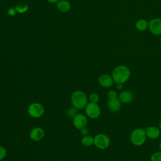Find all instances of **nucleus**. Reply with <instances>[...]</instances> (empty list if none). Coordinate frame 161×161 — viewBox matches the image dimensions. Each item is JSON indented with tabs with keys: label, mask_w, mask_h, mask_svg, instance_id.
Listing matches in <instances>:
<instances>
[{
	"label": "nucleus",
	"mask_w": 161,
	"mask_h": 161,
	"mask_svg": "<svg viewBox=\"0 0 161 161\" xmlns=\"http://www.w3.org/2000/svg\"><path fill=\"white\" fill-rule=\"evenodd\" d=\"M147 137L151 140H155L158 138L160 135V130L154 126H149L145 130Z\"/></svg>",
	"instance_id": "nucleus-11"
},
{
	"label": "nucleus",
	"mask_w": 161,
	"mask_h": 161,
	"mask_svg": "<svg viewBox=\"0 0 161 161\" xmlns=\"http://www.w3.org/2000/svg\"><path fill=\"white\" fill-rule=\"evenodd\" d=\"M131 75L130 69L126 65H118L112 72V77L114 83L123 84L126 82Z\"/></svg>",
	"instance_id": "nucleus-1"
},
{
	"label": "nucleus",
	"mask_w": 161,
	"mask_h": 161,
	"mask_svg": "<svg viewBox=\"0 0 161 161\" xmlns=\"http://www.w3.org/2000/svg\"><path fill=\"white\" fill-rule=\"evenodd\" d=\"M158 147H159V150H160V152H161V142H160V143H159Z\"/></svg>",
	"instance_id": "nucleus-27"
},
{
	"label": "nucleus",
	"mask_w": 161,
	"mask_h": 161,
	"mask_svg": "<svg viewBox=\"0 0 161 161\" xmlns=\"http://www.w3.org/2000/svg\"><path fill=\"white\" fill-rule=\"evenodd\" d=\"M81 143L85 147H90L94 145V137L89 135L83 136L82 138L81 139Z\"/></svg>",
	"instance_id": "nucleus-16"
},
{
	"label": "nucleus",
	"mask_w": 161,
	"mask_h": 161,
	"mask_svg": "<svg viewBox=\"0 0 161 161\" xmlns=\"http://www.w3.org/2000/svg\"><path fill=\"white\" fill-rule=\"evenodd\" d=\"M89 99L90 102L97 103L99 100V95L97 93L92 92L90 94Z\"/></svg>",
	"instance_id": "nucleus-20"
},
{
	"label": "nucleus",
	"mask_w": 161,
	"mask_h": 161,
	"mask_svg": "<svg viewBox=\"0 0 161 161\" xmlns=\"http://www.w3.org/2000/svg\"><path fill=\"white\" fill-rule=\"evenodd\" d=\"M110 144L109 136L104 133H99L94 137V145L99 149L104 150L107 148Z\"/></svg>",
	"instance_id": "nucleus-5"
},
{
	"label": "nucleus",
	"mask_w": 161,
	"mask_h": 161,
	"mask_svg": "<svg viewBox=\"0 0 161 161\" xmlns=\"http://www.w3.org/2000/svg\"><path fill=\"white\" fill-rule=\"evenodd\" d=\"M46 1L50 3H57L59 0H46Z\"/></svg>",
	"instance_id": "nucleus-26"
},
{
	"label": "nucleus",
	"mask_w": 161,
	"mask_h": 161,
	"mask_svg": "<svg viewBox=\"0 0 161 161\" xmlns=\"http://www.w3.org/2000/svg\"><path fill=\"white\" fill-rule=\"evenodd\" d=\"M14 8L18 13H24L28 11V5L23 3H19L15 5Z\"/></svg>",
	"instance_id": "nucleus-17"
},
{
	"label": "nucleus",
	"mask_w": 161,
	"mask_h": 161,
	"mask_svg": "<svg viewBox=\"0 0 161 161\" xmlns=\"http://www.w3.org/2000/svg\"><path fill=\"white\" fill-rule=\"evenodd\" d=\"M160 44H161V37H160Z\"/></svg>",
	"instance_id": "nucleus-29"
},
{
	"label": "nucleus",
	"mask_w": 161,
	"mask_h": 161,
	"mask_svg": "<svg viewBox=\"0 0 161 161\" xmlns=\"http://www.w3.org/2000/svg\"><path fill=\"white\" fill-rule=\"evenodd\" d=\"M77 109H76L75 107L73 106L72 107H70L67 111V114L70 118H74L75 116L78 113H77Z\"/></svg>",
	"instance_id": "nucleus-18"
},
{
	"label": "nucleus",
	"mask_w": 161,
	"mask_h": 161,
	"mask_svg": "<svg viewBox=\"0 0 161 161\" xmlns=\"http://www.w3.org/2000/svg\"><path fill=\"white\" fill-rule=\"evenodd\" d=\"M99 84L103 87H109L113 85L114 83L112 76L109 74H102L99 76L98 79Z\"/></svg>",
	"instance_id": "nucleus-10"
},
{
	"label": "nucleus",
	"mask_w": 161,
	"mask_h": 161,
	"mask_svg": "<svg viewBox=\"0 0 161 161\" xmlns=\"http://www.w3.org/2000/svg\"><path fill=\"white\" fill-rule=\"evenodd\" d=\"M16 13H17V12H16V9H15L14 7V8H9V9H8V14L10 16H14Z\"/></svg>",
	"instance_id": "nucleus-23"
},
{
	"label": "nucleus",
	"mask_w": 161,
	"mask_h": 161,
	"mask_svg": "<svg viewBox=\"0 0 161 161\" xmlns=\"http://www.w3.org/2000/svg\"><path fill=\"white\" fill-rule=\"evenodd\" d=\"M89 130L86 127L80 130V133L83 136L88 135H89Z\"/></svg>",
	"instance_id": "nucleus-24"
},
{
	"label": "nucleus",
	"mask_w": 161,
	"mask_h": 161,
	"mask_svg": "<svg viewBox=\"0 0 161 161\" xmlns=\"http://www.w3.org/2000/svg\"><path fill=\"white\" fill-rule=\"evenodd\" d=\"M135 26L138 31H144L148 27V23L144 19H140L136 22Z\"/></svg>",
	"instance_id": "nucleus-15"
},
{
	"label": "nucleus",
	"mask_w": 161,
	"mask_h": 161,
	"mask_svg": "<svg viewBox=\"0 0 161 161\" xmlns=\"http://www.w3.org/2000/svg\"><path fill=\"white\" fill-rule=\"evenodd\" d=\"M150 161H161V152L153 153L150 157Z\"/></svg>",
	"instance_id": "nucleus-19"
},
{
	"label": "nucleus",
	"mask_w": 161,
	"mask_h": 161,
	"mask_svg": "<svg viewBox=\"0 0 161 161\" xmlns=\"http://www.w3.org/2000/svg\"><path fill=\"white\" fill-rule=\"evenodd\" d=\"M6 156V149L4 147L0 145V161L3 160Z\"/></svg>",
	"instance_id": "nucleus-22"
},
{
	"label": "nucleus",
	"mask_w": 161,
	"mask_h": 161,
	"mask_svg": "<svg viewBox=\"0 0 161 161\" xmlns=\"http://www.w3.org/2000/svg\"><path fill=\"white\" fill-rule=\"evenodd\" d=\"M123 84H121V83H118V84H116V87H117L118 89L120 90V89H123Z\"/></svg>",
	"instance_id": "nucleus-25"
},
{
	"label": "nucleus",
	"mask_w": 161,
	"mask_h": 161,
	"mask_svg": "<svg viewBox=\"0 0 161 161\" xmlns=\"http://www.w3.org/2000/svg\"><path fill=\"white\" fill-rule=\"evenodd\" d=\"M107 96H108V98L109 99V100H111V99H116L118 94L115 91L109 90L107 93Z\"/></svg>",
	"instance_id": "nucleus-21"
},
{
	"label": "nucleus",
	"mask_w": 161,
	"mask_h": 161,
	"mask_svg": "<svg viewBox=\"0 0 161 161\" xmlns=\"http://www.w3.org/2000/svg\"><path fill=\"white\" fill-rule=\"evenodd\" d=\"M45 136V131L41 127H35L30 132V138L31 140L38 142L42 140Z\"/></svg>",
	"instance_id": "nucleus-9"
},
{
	"label": "nucleus",
	"mask_w": 161,
	"mask_h": 161,
	"mask_svg": "<svg viewBox=\"0 0 161 161\" xmlns=\"http://www.w3.org/2000/svg\"><path fill=\"white\" fill-rule=\"evenodd\" d=\"M159 129H160V131H161V121H160V123H159Z\"/></svg>",
	"instance_id": "nucleus-28"
},
{
	"label": "nucleus",
	"mask_w": 161,
	"mask_h": 161,
	"mask_svg": "<svg viewBox=\"0 0 161 161\" xmlns=\"http://www.w3.org/2000/svg\"><path fill=\"white\" fill-rule=\"evenodd\" d=\"M56 6L57 9L63 13H66L70 11L71 6L70 3L66 0H59L57 3Z\"/></svg>",
	"instance_id": "nucleus-14"
},
{
	"label": "nucleus",
	"mask_w": 161,
	"mask_h": 161,
	"mask_svg": "<svg viewBox=\"0 0 161 161\" xmlns=\"http://www.w3.org/2000/svg\"><path fill=\"white\" fill-rule=\"evenodd\" d=\"M107 106L110 111L116 112L120 109L121 107V102L120 101L119 98L109 100L107 103Z\"/></svg>",
	"instance_id": "nucleus-13"
},
{
	"label": "nucleus",
	"mask_w": 161,
	"mask_h": 161,
	"mask_svg": "<svg viewBox=\"0 0 161 161\" xmlns=\"http://www.w3.org/2000/svg\"><path fill=\"white\" fill-rule=\"evenodd\" d=\"M119 99L120 101L125 104H128L132 102L134 98V95L132 92L130 91H122L119 95Z\"/></svg>",
	"instance_id": "nucleus-12"
},
{
	"label": "nucleus",
	"mask_w": 161,
	"mask_h": 161,
	"mask_svg": "<svg viewBox=\"0 0 161 161\" xmlns=\"http://www.w3.org/2000/svg\"><path fill=\"white\" fill-rule=\"evenodd\" d=\"M70 101L72 106L79 110L85 108L87 104L88 98L84 92L78 90L72 92Z\"/></svg>",
	"instance_id": "nucleus-2"
},
{
	"label": "nucleus",
	"mask_w": 161,
	"mask_h": 161,
	"mask_svg": "<svg viewBox=\"0 0 161 161\" xmlns=\"http://www.w3.org/2000/svg\"><path fill=\"white\" fill-rule=\"evenodd\" d=\"M85 113L89 118L96 119L101 114V108L97 103L90 102L85 107Z\"/></svg>",
	"instance_id": "nucleus-6"
},
{
	"label": "nucleus",
	"mask_w": 161,
	"mask_h": 161,
	"mask_svg": "<svg viewBox=\"0 0 161 161\" xmlns=\"http://www.w3.org/2000/svg\"><path fill=\"white\" fill-rule=\"evenodd\" d=\"M160 115H161V114H160Z\"/></svg>",
	"instance_id": "nucleus-30"
},
{
	"label": "nucleus",
	"mask_w": 161,
	"mask_h": 161,
	"mask_svg": "<svg viewBox=\"0 0 161 161\" xmlns=\"http://www.w3.org/2000/svg\"><path fill=\"white\" fill-rule=\"evenodd\" d=\"M28 114L33 118H38L44 114L45 109L42 104L38 103H33L28 107Z\"/></svg>",
	"instance_id": "nucleus-4"
},
{
	"label": "nucleus",
	"mask_w": 161,
	"mask_h": 161,
	"mask_svg": "<svg viewBox=\"0 0 161 161\" xmlns=\"http://www.w3.org/2000/svg\"><path fill=\"white\" fill-rule=\"evenodd\" d=\"M148 29L154 35H161V18H155L148 23Z\"/></svg>",
	"instance_id": "nucleus-7"
},
{
	"label": "nucleus",
	"mask_w": 161,
	"mask_h": 161,
	"mask_svg": "<svg viewBox=\"0 0 161 161\" xmlns=\"http://www.w3.org/2000/svg\"><path fill=\"white\" fill-rule=\"evenodd\" d=\"M73 125L75 128L80 130L86 128L87 125V119L86 116L82 114L78 113L73 118Z\"/></svg>",
	"instance_id": "nucleus-8"
},
{
	"label": "nucleus",
	"mask_w": 161,
	"mask_h": 161,
	"mask_svg": "<svg viewBox=\"0 0 161 161\" xmlns=\"http://www.w3.org/2000/svg\"><path fill=\"white\" fill-rule=\"evenodd\" d=\"M147 135L145 130L140 128L133 130L130 135L131 142L135 146H141L146 141Z\"/></svg>",
	"instance_id": "nucleus-3"
}]
</instances>
